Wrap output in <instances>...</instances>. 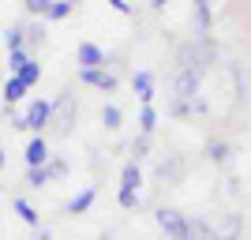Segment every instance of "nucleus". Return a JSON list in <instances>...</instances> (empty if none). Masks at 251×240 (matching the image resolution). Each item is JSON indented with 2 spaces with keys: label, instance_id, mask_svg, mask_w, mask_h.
<instances>
[{
  "label": "nucleus",
  "instance_id": "1",
  "mask_svg": "<svg viewBox=\"0 0 251 240\" xmlns=\"http://www.w3.org/2000/svg\"><path fill=\"white\" fill-rule=\"evenodd\" d=\"M157 229L165 233V240H188V214L176 207H157L154 210Z\"/></svg>",
  "mask_w": 251,
  "mask_h": 240
},
{
  "label": "nucleus",
  "instance_id": "2",
  "mask_svg": "<svg viewBox=\"0 0 251 240\" xmlns=\"http://www.w3.org/2000/svg\"><path fill=\"white\" fill-rule=\"evenodd\" d=\"M52 120V102H45V98H34L30 105H26V113L15 116L11 124L15 128H30V132H45V124Z\"/></svg>",
  "mask_w": 251,
  "mask_h": 240
},
{
  "label": "nucleus",
  "instance_id": "3",
  "mask_svg": "<svg viewBox=\"0 0 251 240\" xmlns=\"http://www.w3.org/2000/svg\"><path fill=\"white\" fill-rule=\"evenodd\" d=\"M199 83H202V72L176 68V75H173V102H195L199 98Z\"/></svg>",
  "mask_w": 251,
  "mask_h": 240
},
{
  "label": "nucleus",
  "instance_id": "4",
  "mask_svg": "<svg viewBox=\"0 0 251 240\" xmlns=\"http://www.w3.org/2000/svg\"><path fill=\"white\" fill-rule=\"evenodd\" d=\"M75 113H79V105H75V94H72V90H64L60 102L52 105V120H56V124H52V132H56V135H68V132H72Z\"/></svg>",
  "mask_w": 251,
  "mask_h": 240
},
{
  "label": "nucleus",
  "instance_id": "5",
  "mask_svg": "<svg viewBox=\"0 0 251 240\" xmlns=\"http://www.w3.org/2000/svg\"><path fill=\"white\" fill-rule=\"evenodd\" d=\"M79 83H86V86H98V90H116V72H109V68H79Z\"/></svg>",
  "mask_w": 251,
  "mask_h": 240
},
{
  "label": "nucleus",
  "instance_id": "6",
  "mask_svg": "<svg viewBox=\"0 0 251 240\" xmlns=\"http://www.w3.org/2000/svg\"><path fill=\"white\" fill-rule=\"evenodd\" d=\"M184 169H188V161L180 154H173V158H165V161H157V177L165 180V184H180V180H184Z\"/></svg>",
  "mask_w": 251,
  "mask_h": 240
},
{
  "label": "nucleus",
  "instance_id": "7",
  "mask_svg": "<svg viewBox=\"0 0 251 240\" xmlns=\"http://www.w3.org/2000/svg\"><path fill=\"white\" fill-rule=\"evenodd\" d=\"M191 19H195V34L206 38L210 27H214V11H210V0H191Z\"/></svg>",
  "mask_w": 251,
  "mask_h": 240
},
{
  "label": "nucleus",
  "instance_id": "8",
  "mask_svg": "<svg viewBox=\"0 0 251 240\" xmlns=\"http://www.w3.org/2000/svg\"><path fill=\"white\" fill-rule=\"evenodd\" d=\"M75 60H79V68H105V49L94 42H83L75 49Z\"/></svg>",
  "mask_w": 251,
  "mask_h": 240
},
{
  "label": "nucleus",
  "instance_id": "9",
  "mask_svg": "<svg viewBox=\"0 0 251 240\" xmlns=\"http://www.w3.org/2000/svg\"><path fill=\"white\" fill-rule=\"evenodd\" d=\"M26 165L38 169V165H49V146H45V135H34L26 143Z\"/></svg>",
  "mask_w": 251,
  "mask_h": 240
},
{
  "label": "nucleus",
  "instance_id": "10",
  "mask_svg": "<svg viewBox=\"0 0 251 240\" xmlns=\"http://www.w3.org/2000/svg\"><path fill=\"white\" fill-rule=\"evenodd\" d=\"M131 90L139 94L143 105H150V102H154V75H150V72H135V75H131Z\"/></svg>",
  "mask_w": 251,
  "mask_h": 240
},
{
  "label": "nucleus",
  "instance_id": "11",
  "mask_svg": "<svg viewBox=\"0 0 251 240\" xmlns=\"http://www.w3.org/2000/svg\"><path fill=\"white\" fill-rule=\"evenodd\" d=\"M139 184H143V169H139V161L131 158V161H124V169H120V191H139Z\"/></svg>",
  "mask_w": 251,
  "mask_h": 240
},
{
  "label": "nucleus",
  "instance_id": "12",
  "mask_svg": "<svg viewBox=\"0 0 251 240\" xmlns=\"http://www.w3.org/2000/svg\"><path fill=\"white\" fill-rule=\"evenodd\" d=\"M94 199H98V188H83L79 195L68 199V207H64V210H68V214H86V210L94 207Z\"/></svg>",
  "mask_w": 251,
  "mask_h": 240
},
{
  "label": "nucleus",
  "instance_id": "13",
  "mask_svg": "<svg viewBox=\"0 0 251 240\" xmlns=\"http://www.w3.org/2000/svg\"><path fill=\"white\" fill-rule=\"evenodd\" d=\"M188 240H218V233L206 218H188Z\"/></svg>",
  "mask_w": 251,
  "mask_h": 240
},
{
  "label": "nucleus",
  "instance_id": "14",
  "mask_svg": "<svg viewBox=\"0 0 251 240\" xmlns=\"http://www.w3.org/2000/svg\"><path fill=\"white\" fill-rule=\"evenodd\" d=\"M218 240H236V233H240V218H236V214H221V221H218Z\"/></svg>",
  "mask_w": 251,
  "mask_h": 240
},
{
  "label": "nucleus",
  "instance_id": "15",
  "mask_svg": "<svg viewBox=\"0 0 251 240\" xmlns=\"http://www.w3.org/2000/svg\"><path fill=\"white\" fill-rule=\"evenodd\" d=\"M206 154H210V161H218V165H225L232 158V146L225 143V139H210L206 143Z\"/></svg>",
  "mask_w": 251,
  "mask_h": 240
},
{
  "label": "nucleus",
  "instance_id": "16",
  "mask_svg": "<svg viewBox=\"0 0 251 240\" xmlns=\"http://www.w3.org/2000/svg\"><path fill=\"white\" fill-rule=\"evenodd\" d=\"M154 128H157V109L154 105H143L139 109V135H154Z\"/></svg>",
  "mask_w": 251,
  "mask_h": 240
},
{
  "label": "nucleus",
  "instance_id": "17",
  "mask_svg": "<svg viewBox=\"0 0 251 240\" xmlns=\"http://www.w3.org/2000/svg\"><path fill=\"white\" fill-rule=\"evenodd\" d=\"M15 79H23V86H26V90H30V86L38 83V79H42V64H38V60H30V64H23L19 72H15Z\"/></svg>",
  "mask_w": 251,
  "mask_h": 240
},
{
  "label": "nucleus",
  "instance_id": "18",
  "mask_svg": "<svg viewBox=\"0 0 251 240\" xmlns=\"http://www.w3.org/2000/svg\"><path fill=\"white\" fill-rule=\"evenodd\" d=\"M23 98H26V86H23V79H15V75H11L8 83H4V102L15 105V102H23Z\"/></svg>",
  "mask_w": 251,
  "mask_h": 240
},
{
  "label": "nucleus",
  "instance_id": "19",
  "mask_svg": "<svg viewBox=\"0 0 251 240\" xmlns=\"http://www.w3.org/2000/svg\"><path fill=\"white\" fill-rule=\"evenodd\" d=\"M101 124L109 128V132H116V128L124 124V113H120V105H113V102L105 105V109H101Z\"/></svg>",
  "mask_w": 251,
  "mask_h": 240
},
{
  "label": "nucleus",
  "instance_id": "20",
  "mask_svg": "<svg viewBox=\"0 0 251 240\" xmlns=\"http://www.w3.org/2000/svg\"><path fill=\"white\" fill-rule=\"evenodd\" d=\"M4 42H8V53H19L23 42H26V27H11V30H4Z\"/></svg>",
  "mask_w": 251,
  "mask_h": 240
},
{
  "label": "nucleus",
  "instance_id": "21",
  "mask_svg": "<svg viewBox=\"0 0 251 240\" xmlns=\"http://www.w3.org/2000/svg\"><path fill=\"white\" fill-rule=\"evenodd\" d=\"M15 214H19V218L26 221V225H38V210H34L30 203H26V199H15Z\"/></svg>",
  "mask_w": 251,
  "mask_h": 240
},
{
  "label": "nucleus",
  "instance_id": "22",
  "mask_svg": "<svg viewBox=\"0 0 251 240\" xmlns=\"http://www.w3.org/2000/svg\"><path fill=\"white\" fill-rule=\"evenodd\" d=\"M26 180H30L34 188H45V184L52 180V173H49V165H38V169H30V173H26Z\"/></svg>",
  "mask_w": 251,
  "mask_h": 240
},
{
  "label": "nucleus",
  "instance_id": "23",
  "mask_svg": "<svg viewBox=\"0 0 251 240\" xmlns=\"http://www.w3.org/2000/svg\"><path fill=\"white\" fill-rule=\"evenodd\" d=\"M68 15H72V4H68V0H52V8H49V15H45V19H68Z\"/></svg>",
  "mask_w": 251,
  "mask_h": 240
},
{
  "label": "nucleus",
  "instance_id": "24",
  "mask_svg": "<svg viewBox=\"0 0 251 240\" xmlns=\"http://www.w3.org/2000/svg\"><path fill=\"white\" fill-rule=\"evenodd\" d=\"M30 60H34V56H30L26 49H19V53H8V68H11V75L19 72L23 64H30Z\"/></svg>",
  "mask_w": 251,
  "mask_h": 240
},
{
  "label": "nucleus",
  "instance_id": "25",
  "mask_svg": "<svg viewBox=\"0 0 251 240\" xmlns=\"http://www.w3.org/2000/svg\"><path fill=\"white\" fill-rule=\"evenodd\" d=\"M23 4H26L30 15H49V8H52V0H23Z\"/></svg>",
  "mask_w": 251,
  "mask_h": 240
},
{
  "label": "nucleus",
  "instance_id": "26",
  "mask_svg": "<svg viewBox=\"0 0 251 240\" xmlns=\"http://www.w3.org/2000/svg\"><path fill=\"white\" fill-rule=\"evenodd\" d=\"M131 154H135V161H139V158H147L150 154V135H139L135 143H131Z\"/></svg>",
  "mask_w": 251,
  "mask_h": 240
},
{
  "label": "nucleus",
  "instance_id": "27",
  "mask_svg": "<svg viewBox=\"0 0 251 240\" xmlns=\"http://www.w3.org/2000/svg\"><path fill=\"white\" fill-rule=\"evenodd\" d=\"M116 199H120V207H124V210H135L139 207V191H120Z\"/></svg>",
  "mask_w": 251,
  "mask_h": 240
},
{
  "label": "nucleus",
  "instance_id": "28",
  "mask_svg": "<svg viewBox=\"0 0 251 240\" xmlns=\"http://www.w3.org/2000/svg\"><path fill=\"white\" fill-rule=\"evenodd\" d=\"M49 173H52V180L64 177V173H68V161H64V158H49Z\"/></svg>",
  "mask_w": 251,
  "mask_h": 240
},
{
  "label": "nucleus",
  "instance_id": "29",
  "mask_svg": "<svg viewBox=\"0 0 251 240\" xmlns=\"http://www.w3.org/2000/svg\"><path fill=\"white\" fill-rule=\"evenodd\" d=\"M109 4H113L116 11H124V15H127V11H131V4H127V0H109Z\"/></svg>",
  "mask_w": 251,
  "mask_h": 240
},
{
  "label": "nucleus",
  "instance_id": "30",
  "mask_svg": "<svg viewBox=\"0 0 251 240\" xmlns=\"http://www.w3.org/2000/svg\"><path fill=\"white\" fill-rule=\"evenodd\" d=\"M169 0H150V8H165Z\"/></svg>",
  "mask_w": 251,
  "mask_h": 240
},
{
  "label": "nucleus",
  "instance_id": "31",
  "mask_svg": "<svg viewBox=\"0 0 251 240\" xmlns=\"http://www.w3.org/2000/svg\"><path fill=\"white\" fill-rule=\"evenodd\" d=\"M38 240H52V233H49V229H45V233H38Z\"/></svg>",
  "mask_w": 251,
  "mask_h": 240
},
{
  "label": "nucleus",
  "instance_id": "32",
  "mask_svg": "<svg viewBox=\"0 0 251 240\" xmlns=\"http://www.w3.org/2000/svg\"><path fill=\"white\" fill-rule=\"evenodd\" d=\"M68 4H72V8H75V4H83V0H68Z\"/></svg>",
  "mask_w": 251,
  "mask_h": 240
},
{
  "label": "nucleus",
  "instance_id": "33",
  "mask_svg": "<svg viewBox=\"0 0 251 240\" xmlns=\"http://www.w3.org/2000/svg\"><path fill=\"white\" fill-rule=\"evenodd\" d=\"M0 169H4V150H0Z\"/></svg>",
  "mask_w": 251,
  "mask_h": 240
}]
</instances>
